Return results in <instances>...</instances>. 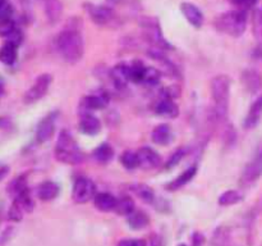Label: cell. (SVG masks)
<instances>
[{
	"label": "cell",
	"mask_w": 262,
	"mask_h": 246,
	"mask_svg": "<svg viewBox=\"0 0 262 246\" xmlns=\"http://www.w3.org/2000/svg\"><path fill=\"white\" fill-rule=\"evenodd\" d=\"M135 201H133V199L130 196L124 195V196H122L120 199H118L117 207H115L114 212H117V214L119 215H125V217H128V215L132 212H135Z\"/></svg>",
	"instance_id": "cell-28"
},
{
	"label": "cell",
	"mask_w": 262,
	"mask_h": 246,
	"mask_svg": "<svg viewBox=\"0 0 262 246\" xmlns=\"http://www.w3.org/2000/svg\"><path fill=\"white\" fill-rule=\"evenodd\" d=\"M181 10L184 17H186V19L189 22V25H192L193 27L200 28L204 25V14H202V12L197 5L184 2L181 4Z\"/></svg>",
	"instance_id": "cell-14"
},
{
	"label": "cell",
	"mask_w": 262,
	"mask_h": 246,
	"mask_svg": "<svg viewBox=\"0 0 262 246\" xmlns=\"http://www.w3.org/2000/svg\"><path fill=\"white\" fill-rule=\"evenodd\" d=\"M147 55L150 56V58H152L154 60L156 61H160L161 64H163L164 67H165L166 69H168V72H170L173 76L176 77H179V71L177 69L176 64L171 63L170 60H169L168 56L165 55V54H163V51H161V49H158V48H154V49H150V50L147 51Z\"/></svg>",
	"instance_id": "cell-24"
},
{
	"label": "cell",
	"mask_w": 262,
	"mask_h": 246,
	"mask_svg": "<svg viewBox=\"0 0 262 246\" xmlns=\"http://www.w3.org/2000/svg\"><path fill=\"white\" fill-rule=\"evenodd\" d=\"M120 163L123 164L125 169L128 171H135L140 167V160H138V154L135 151L127 150L120 156Z\"/></svg>",
	"instance_id": "cell-31"
},
{
	"label": "cell",
	"mask_w": 262,
	"mask_h": 246,
	"mask_svg": "<svg viewBox=\"0 0 262 246\" xmlns=\"http://www.w3.org/2000/svg\"><path fill=\"white\" fill-rule=\"evenodd\" d=\"M196 173H197V167L196 166L189 167V168H187L183 173L179 174V176L177 177L174 181L166 183L165 189L168 190V191H177V190H179V189H182L183 186H186L188 182H191L192 179H193V177L196 176Z\"/></svg>",
	"instance_id": "cell-17"
},
{
	"label": "cell",
	"mask_w": 262,
	"mask_h": 246,
	"mask_svg": "<svg viewBox=\"0 0 262 246\" xmlns=\"http://www.w3.org/2000/svg\"><path fill=\"white\" fill-rule=\"evenodd\" d=\"M118 199L114 195L109 194V192H101V194H96L94 197L95 208L100 212H112L115 210L117 207Z\"/></svg>",
	"instance_id": "cell-19"
},
{
	"label": "cell",
	"mask_w": 262,
	"mask_h": 246,
	"mask_svg": "<svg viewBox=\"0 0 262 246\" xmlns=\"http://www.w3.org/2000/svg\"><path fill=\"white\" fill-rule=\"evenodd\" d=\"M2 92H3V90H2V87H0V94H2Z\"/></svg>",
	"instance_id": "cell-45"
},
{
	"label": "cell",
	"mask_w": 262,
	"mask_h": 246,
	"mask_svg": "<svg viewBox=\"0 0 262 246\" xmlns=\"http://www.w3.org/2000/svg\"><path fill=\"white\" fill-rule=\"evenodd\" d=\"M161 79V72L155 67H146L143 73V84L158 85Z\"/></svg>",
	"instance_id": "cell-34"
},
{
	"label": "cell",
	"mask_w": 262,
	"mask_h": 246,
	"mask_svg": "<svg viewBox=\"0 0 262 246\" xmlns=\"http://www.w3.org/2000/svg\"><path fill=\"white\" fill-rule=\"evenodd\" d=\"M55 48L64 61L76 64L83 58L84 41L82 33L74 25L68 26L55 38Z\"/></svg>",
	"instance_id": "cell-1"
},
{
	"label": "cell",
	"mask_w": 262,
	"mask_h": 246,
	"mask_svg": "<svg viewBox=\"0 0 262 246\" xmlns=\"http://www.w3.org/2000/svg\"><path fill=\"white\" fill-rule=\"evenodd\" d=\"M94 158L99 163H109L114 158V149L107 142H102L94 150Z\"/></svg>",
	"instance_id": "cell-26"
},
{
	"label": "cell",
	"mask_w": 262,
	"mask_h": 246,
	"mask_svg": "<svg viewBox=\"0 0 262 246\" xmlns=\"http://www.w3.org/2000/svg\"><path fill=\"white\" fill-rule=\"evenodd\" d=\"M23 213H25L23 208L20 207L17 201H13L12 207H10L9 209V213H8V217H9V219L13 220V222H19L23 218Z\"/></svg>",
	"instance_id": "cell-36"
},
{
	"label": "cell",
	"mask_w": 262,
	"mask_h": 246,
	"mask_svg": "<svg viewBox=\"0 0 262 246\" xmlns=\"http://www.w3.org/2000/svg\"><path fill=\"white\" fill-rule=\"evenodd\" d=\"M51 81H53V77L49 73H42L36 78V81L33 82L32 86L26 91L25 96H23V101L26 104H33V102L38 101L40 99H42L43 96L48 92L49 87H50Z\"/></svg>",
	"instance_id": "cell-8"
},
{
	"label": "cell",
	"mask_w": 262,
	"mask_h": 246,
	"mask_svg": "<svg viewBox=\"0 0 262 246\" xmlns=\"http://www.w3.org/2000/svg\"><path fill=\"white\" fill-rule=\"evenodd\" d=\"M8 173H9V167L5 166V164H2L0 166V181H3L8 176Z\"/></svg>",
	"instance_id": "cell-43"
},
{
	"label": "cell",
	"mask_w": 262,
	"mask_h": 246,
	"mask_svg": "<svg viewBox=\"0 0 262 246\" xmlns=\"http://www.w3.org/2000/svg\"><path fill=\"white\" fill-rule=\"evenodd\" d=\"M130 191L136 195L137 197H140L142 201L147 202V204H152L155 201V192L151 189L148 184L145 183H135L130 186Z\"/></svg>",
	"instance_id": "cell-25"
},
{
	"label": "cell",
	"mask_w": 262,
	"mask_h": 246,
	"mask_svg": "<svg viewBox=\"0 0 262 246\" xmlns=\"http://www.w3.org/2000/svg\"><path fill=\"white\" fill-rule=\"evenodd\" d=\"M205 242V237L201 235V233L196 232L193 236H192V243L193 246H202Z\"/></svg>",
	"instance_id": "cell-42"
},
{
	"label": "cell",
	"mask_w": 262,
	"mask_h": 246,
	"mask_svg": "<svg viewBox=\"0 0 262 246\" xmlns=\"http://www.w3.org/2000/svg\"><path fill=\"white\" fill-rule=\"evenodd\" d=\"M17 49L18 46L13 45V44L5 43L4 45L0 48V61L5 66H12L17 60Z\"/></svg>",
	"instance_id": "cell-27"
},
{
	"label": "cell",
	"mask_w": 262,
	"mask_h": 246,
	"mask_svg": "<svg viewBox=\"0 0 262 246\" xmlns=\"http://www.w3.org/2000/svg\"><path fill=\"white\" fill-rule=\"evenodd\" d=\"M130 67V82L140 84L143 81V73H145L146 67L143 66L142 61L135 60L129 64Z\"/></svg>",
	"instance_id": "cell-33"
},
{
	"label": "cell",
	"mask_w": 262,
	"mask_h": 246,
	"mask_svg": "<svg viewBox=\"0 0 262 246\" xmlns=\"http://www.w3.org/2000/svg\"><path fill=\"white\" fill-rule=\"evenodd\" d=\"M54 154L56 160L68 166H77L84 160V155L78 148V144L67 130H63L59 133Z\"/></svg>",
	"instance_id": "cell-3"
},
{
	"label": "cell",
	"mask_w": 262,
	"mask_h": 246,
	"mask_svg": "<svg viewBox=\"0 0 262 246\" xmlns=\"http://www.w3.org/2000/svg\"><path fill=\"white\" fill-rule=\"evenodd\" d=\"M79 131L84 135L95 136L101 131V122L99 118L95 117L90 112L82 113L81 120H79Z\"/></svg>",
	"instance_id": "cell-13"
},
{
	"label": "cell",
	"mask_w": 262,
	"mask_h": 246,
	"mask_svg": "<svg viewBox=\"0 0 262 246\" xmlns=\"http://www.w3.org/2000/svg\"><path fill=\"white\" fill-rule=\"evenodd\" d=\"M13 13H14V10H13L12 4L9 2H5L4 4L0 5V20L13 18Z\"/></svg>",
	"instance_id": "cell-39"
},
{
	"label": "cell",
	"mask_w": 262,
	"mask_h": 246,
	"mask_svg": "<svg viewBox=\"0 0 262 246\" xmlns=\"http://www.w3.org/2000/svg\"><path fill=\"white\" fill-rule=\"evenodd\" d=\"M230 232L227 227L222 225V227L216 228V231L212 235V246H228L229 245Z\"/></svg>",
	"instance_id": "cell-32"
},
{
	"label": "cell",
	"mask_w": 262,
	"mask_h": 246,
	"mask_svg": "<svg viewBox=\"0 0 262 246\" xmlns=\"http://www.w3.org/2000/svg\"><path fill=\"white\" fill-rule=\"evenodd\" d=\"M5 2H8V0H0V5H3V4H4Z\"/></svg>",
	"instance_id": "cell-44"
},
{
	"label": "cell",
	"mask_w": 262,
	"mask_h": 246,
	"mask_svg": "<svg viewBox=\"0 0 262 246\" xmlns=\"http://www.w3.org/2000/svg\"><path fill=\"white\" fill-rule=\"evenodd\" d=\"M26 190H28V184H27V178H26V176H23V174L13 179V181L9 183V186H8V192L12 195L13 199L17 197L18 195L22 194V192H25Z\"/></svg>",
	"instance_id": "cell-30"
},
{
	"label": "cell",
	"mask_w": 262,
	"mask_h": 246,
	"mask_svg": "<svg viewBox=\"0 0 262 246\" xmlns=\"http://www.w3.org/2000/svg\"><path fill=\"white\" fill-rule=\"evenodd\" d=\"M15 30H17V26H15V22L13 18L0 20V37H8Z\"/></svg>",
	"instance_id": "cell-35"
},
{
	"label": "cell",
	"mask_w": 262,
	"mask_h": 246,
	"mask_svg": "<svg viewBox=\"0 0 262 246\" xmlns=\"http://www.w3.org/2000/svg\"><path fill=\"white\" fill-rule=\"evenodd\" d=\"M242 84L248 92L256 94L262 87V76L258 71L248 68L242 73Z\"/></svg>",
	"instance_id": "cell-15"
},
{
	"label": "cell",
	"mask_w": 262,
	"mask_h": 246,
	"mask_svg": "<svg viewBox=\"0 0 262 246\" xmlns=\"http://www.w3.org/2000/svg\"><path fill=\"white\" fill-rule=\"evenodd\" d=\"M154 112L164 118H177L179 115V107L171 99H161L156 102Z\"/></svg>",
	"instance_id": "cell-16"
},
{
	"label": "cell",
	"mask_w": 262,
	"mask_h": 246,
	"mask_svg": "<svg viewBox=\"0 0 262 246\" xmlns=\"http://www.w3.org/2000/svg\"><path fill=\"white\" fill-rule=\"evenodd\" d=\"M127 222L132 230L140 231L150 224V218L142 210H135L127 217Z\"/></svg>",
	"instance_id": "cell-23"
},
{
	"label": "cell",
	"mask_w": 262,
	"mask_h": 246,
	"mask_svg": "<svg viewBox=\"0 0 262 246\" xmlns=\"http://www.w3.org/2000/svg\"><path fill=\"white\" fill-rule=\"evenodd\" d=\"M138 160H140V168L150 171V169H156L161 166L163 160H161L160 154L156 150H154L150 146H142L140 150L137 151Z\"/></svg>",
	"instance_id": "cell-10"
},
{
	"label": "cell",
	"mask_w": 262,
	"mask_h": 246,
	"mask_svg": "<svg viewBox=\"0 0 262 246\" xmlns=\"http://www.w3.org/2000/svg\"><path fill=\"white\" fill-rule=\"evenodd\" d=\"M211 96L214 100V110L212 117L216 122H225L229 112L230 100V81L225 74H219L211 81Z\"/></svg>",
	"instance_id": "cell-2"
},
{
	"label": "cell",
	"mask_w": 262,
	"mask_h": 246,
	"mask_svg": "<svg viewBox=\"0 0 262 246\" xmlns=\"http://www.w3.org/2000/svg\"><path fill=\"white\" fill-rule=\"evenodd\" d=\"M262 176V150L258 151L252 160L247 163L245 167L241 176V184L243 186H250V184L255 183L258 178Z\"/></svg>",
	"instance_id": "cell-9"
},
{
	"label": "cell",
	"mask_w": 262,
	"mask_h": 246,
	"mask_svg": "<svg viewBox=\"0 0 262 246\" xmlns=\"http://www.w3.org/2000/svg\"><path fill=\"white\" fill-rule=\"evenodd\" d=\"M183 156H184V150L183 149H178L176 153L171 154L170 158H169L168 161H166V164H165L166 169H170V168H173V167H176L177 164H179V161L183 159Z\"/></svg>",
	"instance_id": "cell-38"
},
{
	"label": "cell",
	"mask_w": 262,
	"mask_h": 246,
	"mask_svg": "<svg viewBox=\"0 0 262 246\" xmlns=\"http://www.w3.org/2000/svg\"><path fill=\"white\" fill-rule=\"evenodd\" d=\"M60 187L53 181H45L37 187V197L42 201H51L59 195Z\"/></svg>",
	"instance_id": "cell-20"
},
{
	"label": "cell",
	"mask_w": 262,
	"mask_h": 246,
	"mask_svg": "<svg viewBox=\"0 0 262 246\" xmlns=\"http://www.w3.org/2000/svg\"><path fill=\"white\" fill-rule=\"evenodd\" d=\"M243 200V195L241 194L238 190H228L224 194L220 195L219 197V205L222 207H230V205H235Z\"/></svg>",
	"instance_id": "cell-29"
},
{
	"label": "cell",
	"mask_w": 262,
	"mask_h": 246,
	"mask_svg": "<svg viewBox=\"0 0 262 246\" xmlns=\"http://www.w3.org/2000/svg\"><path fill=\"white\" fill-rule=\"evenodd\" d=\"M215 27L220 33H225L232 37H239L247 28V13L243 9L223 13L215 20Z\"/></svg>",
	"instance_id": "cell-4"
},
{
	"label": "cell",
	"mask_w": 262,
	"mask_h": 246,
	"mask_svg": "<svg viewBox=\"0 0 262 246\" xmlns=\"http://www.w3.org/2000/svg\"><path fill=\"white\" fill-rule=\"evenodd\" d=\"M178 246H187V245H183V243H181V245H178Z\"/></svg>",
	"instance_id": "cell-46"
},
{
	"label": "cell",
	"mask_w": 262,
	"mask_h": 246,
	"mask_svg": "<svg viewBox=\"0 0 262 246\" xmlns=\"http://www.w3.org/2000/svg\"><path fill=\"white\" fill-rule=\"evenodd\" d=\"M140 25L141 28H142L143 37L154 48L161 49V50H170V49H173V46L164 38L163 31H161L158 19L151 17H145L141 19Z\"/></svg>",
	"instance_id": "cell-5"
},
{
	"label": "cell",
	"mask_w": 262,
	"mask_h": 246,
	"mask_svg": "<svg viewBox=\"0 0 262 246\" xmlns=\"http://www.w3.org/2000/svg\"><path fill=\"white\" fill-rule=\"evenodd\" d=\"M110 96L107 92L100 91L94 92L91 95H87L83 100H82V108L86 112H91V110H101L109 105Z\"/></svg>",
	"instance_id": "cell-11"
},
{
	"label": "cell",
	"mask_w": 262,
	"mask_h": 246,
	"mask_svg": "<svg viewBox=\"0 0 262 246\" xmlns=\"http://www.w3.org/2000/svg\"><path fill=\"white\" fill-rule=\"evenodd\" d=\"M43 10L49 22L55 25L63 14V5L60 0H43Z\"/></svg>",
	"instance_id": "cell-18"
},
{
	"label": "cell",
	"mask_w": 262,
	"mask_h": 246,
	"mask_svg": "<svg viewBox=\"0 0 262 246\" xmlns=\"http://www.w3.org/2000/svg\"><path fill=\"white\" fill-rule=\"evenodd\" d=\"M22 40H23L22 32H20L18 28L15 31H13V32L8 36V37H5V43L13 44V45H15V46H19L20 43H22Z\"/></svg>",
	"instance_id": "cell-40"
},
{
	"label": "cell",
	"mask_w": 262,
	"mask_h": 246,
	"mask_svg": "<svg viewBox=\"0 0 262 246\" xmlns=\"http://www.w3.org/2000/svg\"><path fill=\"white\" fill-rule=\"evenodd\" d=\"M262 117V96L257 97L251 105L248 114L245 119V127L246 128H253L257 126Z\"/></svg>",
	"instance_id": "cell-21"
},
{
	"label": "cell",
	"mask_w": 262,
	"mask_h": 246,
	"mask_svg": "<svg viewBox=\"0 0 262 246\" xmlns=\"http://www.w3.org/2000/svg\"><path fill=\"white\" fill-rule=\"evenodd\" d=\"M179 95H181V89H179L178 86H176V85H173V86H168V87H164L163 90H161V96H163V99H176V97H178Z\"/></svg>",
	"instance_id": "cell-37"
},
{
	"label": "cell",
	"mask_w": 262,
	"mask_h": 246,
	"mask_svg": "<svg viewBox=\"0 0 262 246\" xmlns=\"http://www.w3.org/2000/svg\"><path fill=\"white\" fill-rule=\"evenodd\" d=\"M96 195V184L87 177H78L73 183L72 197L77 204H86Z\"/></svg>",
	"instance_id": "cell-7"
},
{
	"label": "cell",
	"mask_w": 262,
	"mask_h": 246,
	"mask_svg": "<svg viewBox=\"0 0 262 246\" xmlns=\"http://www.w3.org/2000/svg\"><path fill=\"white\" fill-rule=\"evenodd\" d=\"M55 132V114H49L38 123L36 130V140L37 142H48Z\"/></svg>",
	"instance_id": "cell-12"
},
{
	"label": "cell",
	"mask_w": 262,
	"mask_h": 246,
	"mask_svg": "<svg viewBox=\"0 0 262 246\" xmlns=\"http://www.w3.org/2000/svg\"><path fill=\"white\" fill-rule=\"evenodd\" d=\"M84 9L89 13L90 18H91L97 26H112L113 23L118 22L117 13H115L112 8L106 7V5L87 3V4H84Z\"/></svg>",
	"instance_id": "cell-6"
},
{
	"label": "cell",
	"mask_w": 262,
	"mask_h": 246,
	"mask_svg": "<svg viewBox=\"0 0 262 246\" xmlns=\"http://www.w3.org/2000/svg\"><path fill=\"white\" fill-rule=\"evenodd\" d=\"M118 246H146L145 241L142 240H135V238H127V240H122Z\"/></svg>",
	"instance_id": "cell-41"
},
{
	"label": "cell",
	"mask_w": 262,
	"mask_h": 246,
	"mask_svg": "<svg viewBox=\"0 0 262 246\" xmlns=\"http://www.w3.org/2000/svg\"><path fill=\"white\" fill-rule=\"evenodd\" d=\"M171 130L168 125H159L151 133V140L156 145H168L171 141Z\"/></svg>",
	"instance_id": "cell-22"
}]
</instances>
